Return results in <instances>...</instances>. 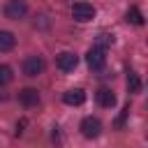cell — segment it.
<instances>
[{
    "mask_svg": "<svg viewBox=\"0 0 148 148\" xmlns=\"http://www.w3.org/2000/svg\"><path fill=\"white\" fill-rule=\"evenodd\" d=\"M72 16H74V21H79V23H88V21L95 18V7H92L90 2H86V0L74 2V5H72Z\"/></svg>",
    "mask_w": 148,
    "mask_h": 148,
    "instance_id": "obj_1",
    "label": "cell"
},
{
    "mask_svg": "<svg viewBox=\"0 0 148 148\" xmlns=\"http://www.w3.org/2000/svg\"><path fill=\"white\" fill-rule=\"evenodd\" d=\"M127 113H130V106H125V109H123V113H120V118L116 120V127H123V123H125V118H127Z\"/></svg>",
    "mask_w": 148,
    "mask_h": 148,
    "instance_id": "obj_15",
    "label": "cell"
},
{
    "mask_svg": "<svg viewBox=\"0 0 148 148\" xmlns=\"http://www.w3.org/2000/svg\"><path fill=\"white\" fill-rule=\"evenodd\" d=\"M99 132H102V123H99L97 118L88 116V118L81 120V134H83L86 139H97Z\"/></svg>",
    "mask_w": 148,
    "mask_h": 148,
    "instance_id": "obj_6",
    "label": "cell"
},
{
    "mask_svg": "<svg viewBox=\"0 0 148 148\" xmlns=\"http://www.w3.org/2000/svg\"><path fill=\"white\" fill-rule=\"evenodd\" d=\"M127 88H130V92H139V90H141V79H139V74H134V72L127 74Z\"/></svg>",
    "mask_w": 148,
    "mask_h": 148,
    "instance_id": "obj_12",
    "label": "cell"
},
{
    "mask_svg": "<svg viewBox=\"0 0 148 148\" xmlns=\"http://www.w3.org/2000/svg\"><path fill=\"white\" fill-rule=\"evenodd\" d=\"M18 99H21L23 106H37V104H39V92H37L35 88H23V90L18 92Z\"/></svg>",
    "mask_w": 148,
    "mask_h": 148,
    "instance_id": "obj_8",
    "label": "cell"
},
{
    "mask_svg": "<svg viewBox=\"0 0 148 148\" xmlns=\"http://www.w3.org/2000/svg\"><path fill=\"white\" fill-rule=\"evenodd\" d=\"M44 69H46V62L42 56H28L23 60V74L25 76H39Z\"/></svg>",
    "mask_w": 148,
    "mask_h": 148,
    "instance_id": "obj_2",
    "label": "cell"
},
{
    "mask_svg": "<svg viewBox=\"0 0 148 148\" xmlns=\"http://www.w3.org/2000/svg\"><path fill=\"white\" fill-rule=\"evenodd\" d=\"M97 102H99V106L111 109V106L116 104V95H113V90H111V88H99V90H97Z\"/></svg>",
    "mask_w": 148,
    "mask_h": 148,
    "instance_id": "obj_9",
    "label": "cell"
},
{
    "mask_svg": "<svg viewBox=\"0 0 148 148\" xmlns=\"http://www.w3.org/2000/svg\"><path fill=\"white\" fill-rule=\"evenodd\" d=\"M113 42V35H106V32H99L97 35V44L95 46H99V49H104V46H109Z\"/></svg>",
    "mask_w": 148,
    "mask_h": 148,
    "instance_id": "obj_14",
    "label": "cell"
},
{
    "mask_svg": "<svg viewBox=\"0 0 148 148\" xmlns=\"http://www.w3.org/2000/svg\"><path fill=\"white\" fill-rule=\"evenodd\" d=\"M86 62L90 69H102L106 65V49H99V46H92L88 53H86Z\"/></svg>",
    "mask_w": 148,
    "mask_h": 148,
    "instance_id": "obj_4",
    "label": "cell"
},
{
    "mask_svg": "<svg viewBox=\"0 0 148 148\" xmlns=\"http://www.w3.org/2000/svg\"><path fill=\"white\" fill-rule=\"evenodd\" d=\"M62 102L69 104V106H81V104L86 102V90H81V88H72V90H67V92L62 95Z\"/></svg>",
    "mask_w": 148,
    "mask_h": 148,
    "instance_id": "obj_7",
    "label": "cell"
},
{
    "mask_svg": "<svg viewBox=\"0 0 148 148\" xmlns=\"http://www.w3.org/2000/svg\"><path fill=\"white\" fill-rule=\"evenodd\" d=\"M125 21L127 23H134V25H143V14L139 12V7H130L127 14H125Z\"/></svg>",
    "mask_w": 148,
    "mask_h": 148,
    "instance_id": "obj_11",
    "label": "cell"
},
{
    "mask_svg": "<svg viewBox=\"0 0 148 148\" xmlns=\"http://www.w3.org/2000/svg\"><path fill=\"white\" fill-rule=\"evenodd\" d=\"M12 79H14L12 67H9V65H0V86H7Z\"/></svg>",
    "mask_w": 148,
    "mask_h": 148,
    "instance_id": "obj_13",
    "label": "cell"
},
{
    "mask_svg": "<svg viewBox=\"0 0 148 148\" xmlns=\"http://www.w3.org/2000/svg\"><path fill=\"white\" fill-rule=\"evenodd\" d=\"M5 16L7 18H12V21H18V18H23L25 14H28V5H25V0H9L7 5H5Z\"/></svg>",
    "mask_w": 148,
    "mask_h": 148,
    "instance_id": "obj_3",
    "label": "cell"
},
{
    "mask_svg": "<svg viewBox=\"0 0 148 148\" xmlns=\"http://www.w3.org/2000/svg\"><path fill=\"white\" fill-rule=\"evenodd\" d=\"M14 44H16L14 32H9V30H0V51H2V53H7V51H12V49H14Z\"/></svg>",
    "mask_w": 148,
    "mask_h": 148,
    "instance_id": "obj_10",
    "label": "cell"
},
{
    "mask_svg": "<svg viewBox=\"0 0 148 148\" xmlns=\"http://www.w3.org/2000/svg\"><path fill=\"white\" fill-rule=\"evenodd\" d=\"M56 65H58L60 72H74L76 65H79V58H76V53H72V51H62V53H58Z\"/></svg>",
    "mask_w": 148,
    "mask_h": 148,
    "instance_id": "obj_5",
    "label": "cell"
}]
</instances>
